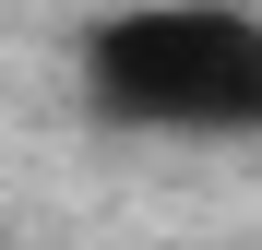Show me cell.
<instances>
[{
    "instance_id": "6da1fadb",
    "label": "cell",
    "mask_w": 262,
    "mask_h": 250,
    "mask_svg": "<svg viewBox=\"0 0 262 250\" xmlns=\"http://www.w3.org/2000/svg\"><path fill=\"white\" fill-rule=\"evenodd\" d=\"M83 96L119 131H262L250 0H131L83 36Z\"/></svg>"
}]
</instances>
